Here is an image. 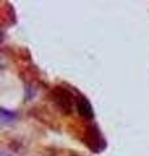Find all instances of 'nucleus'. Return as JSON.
Masks as SVG:
<instances>
[{
	"label": "nucleus",
	"mask_w": 149,
	"mask_h": 156,
	"mask_svg": "<svg viewBox=\"0 0 149 156\" xmlns=\"http://www.w3.org/2000/svg\"><path fill=\"white\" fill-rule=\"evenodd\" d=\"M50 98L63 115H71L73 112V107L76 108V95L66 86L59 85L52 87L50 90Z\"/></svg>",
	"instance_id": "nucleus-1"
},
{
	"label": "nucleus",
	"mask_w": 149,
	"mask_h": 156,
	"mask_svg": "<svg viewBox=\"0 0 149 156\" xmlns=\"http://www.w3.org/2000/svg\"><path fill=\"white\" fill-rule=\"evenodd\" d=\"M82 143L94 154H101L107 148L106 138L103 136L101 129L97 124H88L82 134Z\"/></svg>",
	"instance_id": "nucleus-2"
},
{
	"label": "nucleus",
	"mask_w": 149,
	"mask_h": 156,
	"mask_svg": "<svg viewBox=\"0 0 149 156\" xmlns=\"http://www.w3.org/2000/svg\"><path fill=\"white\" fill-rule=\"evenodd\" d=\"M76 111L78 116L85 121H92L94 120V116H96L93 105L89 101V99L86 96H84L82 94H78V92L76 94Z\"/></svg>",
	"instance_id": "nucleus-3"
},
{
	"label": "nucleus",
	"mask_w": 149,
	"mask_h": 156,
	"mask_svg": "<svg viewBox=\"0 0 149 156\" xmlns=\"http://www.w3.org/2000/svg\"><path fill=\"white\" fill-rule=\"evenodd\" d=\"M17 117H18L17 112L7 109V108H4V107L0 108V122H2V125H11V124H13L14 121L17 120Z\"/></svg>",
	"instance_id": "nucleus-4"
},
{
	"label": "nucleus",
	"mask_w": 149,
	"mask_h": 156,
	"mask_svg": "<svg viewBox=\"0 0 149 156\" xmlns=\"http://www.w3.org/2000/svg\"><path fill=\"white\" fill-rule=\"evenodd\" d=\"M2 156H11V155L7 154V152H4V151H3V152H2Z\"/></svg>",
	"instance_id": "nucleus-5"
},
{
	"label": "nucleus",
	"mask_w": 149,
	"mask_h": 156,
	"mask_svg": "<svg viewBox=\"0 0 149 156\" xmlns=\"http://www.w3.org/2000/svg\"><path fill=\"white\" fill-rule=\"evenodd\" d=\"M71 156H80V155H71Z\"/></svg>",
	"instance_id": "nucleus-6"
}]
</instances>
